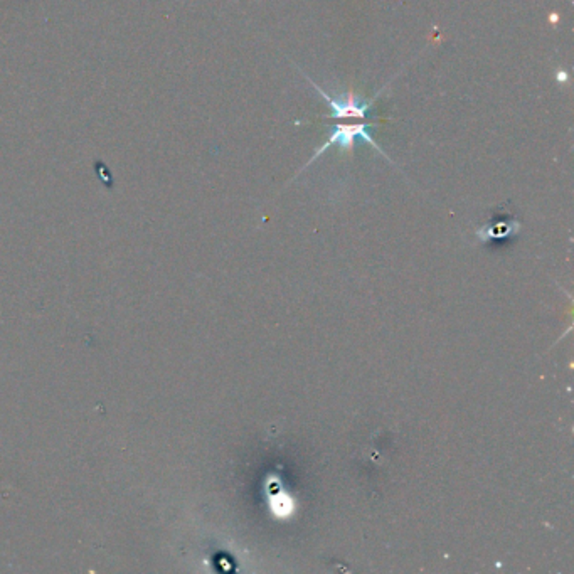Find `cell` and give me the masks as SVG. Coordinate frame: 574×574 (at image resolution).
Segmentation results:
<instances>
[{"mask_svg":"<svg viewBox=\"0 0 574 574\" xmlns=\"http://www.w3.org/2000/svg\"><path fill=\"white\" fill-rule=\"evenodd\" d=\"M367 128H369V125H367V123H352V125H349V123H337L336 127L332 128V130H330V134H329V138H327V142L324 143V145H322L319 150L315 152V154H313V157L310 160H308V165L310 164H313V160L317 159V157H320L322 154H325V152L329 150L330 147H338L340 148L342 152H352V148H354V143H356V140H366L367 143H369V145H373L375 150L378 152H381L382 155H386L384 154V152L381 150V147L378 145V143L374 142V138L371 137V134H369V130H367ZM387 157V155H386Z\"/></svg>","mask_w":574,"mask_h":574,"instance_id":"obj_1","label":"cell"},{"mask_svg":"<svg viewBox=\"0 0 574 574\" xmlns=\"http://www.w3.org/2000/svg\"><path fill=\"white\" fill-rule=\"evenodd\" d=\"M303 76L312 82V86L317 89V93H319L320 96L329 103L332 113L327 115V117H332V118H361V120H364V118L369 117L371 106H373L375 98L379 96V94H375V98H373V100L362 101L361 98H359L354 92H347L344 94H340V96L332 98L329 93H325L324 89H322L315 81L310 80L307 74H303Z\"/></svg>","mask_w":574,"mask_h":574,"instance_id":"obj_2","label":"cell"},{"mask_svg":"<svg viewBox=\"0 0 574 574\" xmlns=\"http://www.w3.org/2000/svg\"><path fill=\"white\" fill-rule=\"evenodd\" d=\"M566 80H568V76H566V73H563V71L557 73V81H566Z\"/></svg>","mask_w":574,"mask_h":574,"instance_id":"obj_3","label":"cell"},{"mask_svg":"<svg viewBox=\"0 0 574 574\" xmlns=\"http://www.w3.org/2000/svg\"><path fill=\"white\" fill-rule=\"evenodd\" d=\"M549 19H551V22H556V20H557V14H551V17H549Z\"/></svg>","mask_w":574,"mask_h":574,"instance_id":"obj_4","label":"cell"}]
</instances>
